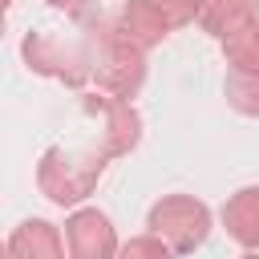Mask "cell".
<instances>
[{
	"label": "cell",
	"instance_id": "cell-7",
	"mask_svg": "<svg viewBox=\"0 0 259 259\" xmlns=\"http://www.w3.org/2000/svg\"><path fill=\"white\" fill-rule=\"evenodd\" d=\"M8 259H69L65 235L45 223V219H28L12 231L8 239Z\"/></svg>",
	"mask_w": 259,
	"mask_h": 259
},
{
	"label": "cell",
	"instance_id": "cell-3",
	"mask_svg": "<svg viewBox=\"0 0 259 259\" xmlns=\"http://www.w3.org/2000/svg\"><path fill=\"white\" fill-rule=\"evenodd\" d=\"M210 231V210L190 194H166L150 206V235H158L170 251H194Z\"/></svg>",
	"mask_w": 259,
	"mask_h": 259
},
{
	"label": "cell",
	"instance_id": "cell-14",
	"mask_svg": "<svg viewBox=\"0 0 259 259\" xmlns=\"http://www.w3.org/2000/svg\"><path fill=\"white\" fill-rule=\"evenodd\" d=\"M53 8H65V12H81L85 4H93V0H49Z\"/></svg>",
	"mask_w": 259,
	"mask_h": 259
},
{
	"label": "cell",
	"instance_id": "cell-2",
	"mask_svg": "<svg viewBox=\"0 0 259 259\" xmlns=\"http://www.w3.org/2000/svg\"><path fill=\"white\" fill-rule=\"evenodd\" d=\"M101 170H105V154L101 150H65V146H53V150H45V158L36 166V186L57 206H73V202H81L97 186Z\"/></svg>",
	"mask_w": 259,
	"mask_h": 259
},
{
	"label": "cell",
	"instance_id": "cell-6",
	"mask_svg": "<svg viewBox=\"0 0 259 259\" xmlns=\"http://www.w3.org/2000/svg\"><path fill=\"white\" fill-rule=\"evenodd\" d=\"M93 101V109L101 113V154L109 158V154H125V150H134V142H138V113H134V105L130 101H117V97H89Z\"/></svg>",
	"mask_w": 259,
	"mask_h": 259
},
{
	"label": "cell",
	"instance_id": "cell-4",
	"mask_svg": "<svg viewBox=\"0 0 259 259\" xmlns=\"http://www.w3.org/2000/svg\"><path fill=\"white\" fill-rule=\"evenodd\" d=\"M65 247H69V259H113L117 255L113 223L101 210L85 206L65 223Z\"/></svg>",
	"mask_w": 259,
	"mask_h": 259
},
{
	"label": "cell",
	"instance_id": "cell-13",
	"mask_svg": "<svg viewBox=\"0 0 259 259\" xmlns=\"http://www.w3.org/2000/svg\"><path fill=\"white\" fill-rule=\"evenodd\" d=\"M121 259H170V247L158 235H142V239H130L121 247Z\"/></svg>",
	"mask_w": 259,
	"mask_h": 259
},
{
	"label": "cell",
	"instance_id": "cell-12",
	"mask_svg": "<svg viewBox=\"0 0 259 259\" xmlns=\"http://www.w3.org/2000/svg\"><path fill=\"white\" fill-rule=\"evenodd\" d=\"M150 4H154V12H158L170 28H178V24H186V20L198 16V0H150Z\"/></svg>",
	"mask_w": 259,
	"mask_h": 259
},
{
	"label": "cell",
	"instance_id": "cell-5",
	"mask_svg": "<svg viewBox=\"0 0 259 259\" xmlns=\"http://www.w3.org/2000/svg\"><path fill=\"white\" fill-rule=\"evenodd\" d=\"M210 36L231 40L243 28L259 24V0H198V16H194Z\"/></svg>",
	"mask_w": 259,
	"mask_h": 259
},
{
	"label": "cell",
	"instance_id": "cell-9",
	"mask_svg": "<svg viewBox=\"0 0 259 259\" xmlns=\"http://www.w3.org/2000/svg\"><path fill=\"white\" fill-rule=\"evenodd\" d=\"M223 223H227V235L239 247H259V186L231 194L227 206H223Z\"/></svg>",
	"mask_w": 259,
	"mask_h": 259
},
{
	"label": "cell",
	"instance_id": "cell-8",
	"mask_svg": "<svg viewBox=\"0 0 259 259\" xmlns=\"http://www.w3.org/2000/svg\"><path fill=\"white\" fill-rule=\"evenodd\" d=\"M113 28L121 32V40H130L134 49H150V45H158L166 32H170V24L154 12V4L150 0H130L117 16H113Z\"/></svg>",
	"mask_w": 259,
	"mask_h": 259
},
{
	"label": "cell",
	"instance_id": "cell-11",
	"mask_svg": "<svg viewBox=\"0 0 259 259\" xmlns=\"http://www.w3.org/2000/svg\"><path fill=\"white\" fill-rule=\"evenodd\" d=\"M227 101L239 113L259 117V73H227Z\"/></svg>",
	"mask_w": 259,
	"mask_h": 259
},
{
	"label": "cell",
	"instance_id": "cell-1",
	"mask_svg": "<svg viewBox=\"0 0 259 259\" xmlns=\"http://www.w3.org/2000/svg\"><path fill=\"white\" fill-rule=\"evenodd\" d=\"M24 61L32 73L57 77L65 85H85L93 81V65H97V40L93 28L85 36H53V32H28L20 45Z\"/></svg>",
	"mask_w": 259,
	"mask_h": 259
},
{
	"label": "cell",
	"instance_id": "cell-10",
	"mask_svg": "<svg viewBox=\"0 0 259 259\" xmlns=\"http://www.w3.org/2000/svg\"><path fill=\"white\" fill-rule=\"evenodd\" d=\"M227 45V73H259V24L243 28L239 36L223 40Z\"/></svg>",
	"mask_w": 259,
	"mask_h": 259
},
{
	"label": "cell",
	"instance_id": "cell-15",
	"mask_svg": "<svg viewBox=\"0 0 259 259\" xmlns=\"http://www.w3.org/2000/svg\"><path fill=\"white\" fill-rule=\"evenodd\" d=\"M247 259H259V255H247Z\"/></svg>",
	"mask_w": 259,
	"mask_h": 259
}]
</instances>
